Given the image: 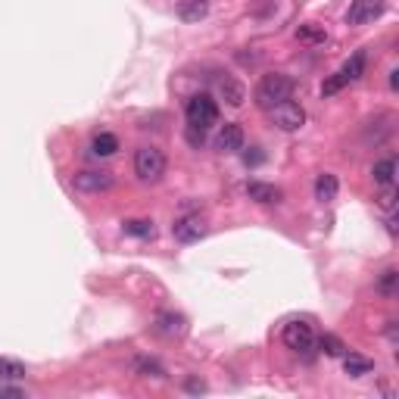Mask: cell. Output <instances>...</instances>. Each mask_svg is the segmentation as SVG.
I'll list each match as a JSON object with an SVG mask.
<instances>
[{"label": "cell", "mask_w": 399, "mask_h": 399, "mask_svg": "<svg viewBox=\"0 0 399 399\" xmlns=\"http://www.w3.org/2000/svg\"><path fill=\"white\" fill-rule=\"evenodd\" d=\"M337 190H340V181H337V175L324 172V175L315 178V200H322V203H331V200L337 197Z\"/></svg>", "instance_id": "15"}, {"label": "cell", "mask_w": 399, "mask_h": 399, "mask_svg": "<svg viewBox=\"0 0 399 399\" xmlns=\"http://www.w3.org/2000/svg\"><path fill=\"white\" fill-rule=\"evenodd\" d=\"M218 91H222V97L228 100V106H243V100H247V91H243V84L237 82V78H231V75L218 78Z\"/></svg>", "instance_id": "12"}, {"label": "cell", "mask_w": 399, "mask_h": 399, "mask_svg": "<svg viewBox=\"0 0 399 399\" xmlns=\"http://www.w3.org/2000/svg\"><path fill=\"white\" fill-rule=\"evenodd\" d=\"M72 188L78 194H103V190L112 188V175L103 169H82L72 175Z\"/></svg>", "instance_id": "6"}, {"label": "cell", "mask_w": 399, "mask_h": 399, "mask_svg": "<svg viewBox=\"0 0 399 399\" xmlns=\"http://www.w3.org/2000/svg\"><path fill=\"white\" fill-rule=\"evenodd\" d=\"M125 234L131 237H141V241H147V237L156 234V228H153V222H147V218H128V222L122 225Z\"/></svg>", "instance_id": "21"}, {"label": "cell", "mask_w": 399, "mask_h": 399, "mask_svg": "<svg viewBox=\"0 0 399 399\" xmlns=\"http://www.w3.org/2000/svg\"><path fill=\"white\" fill-rule=\"evenodd\" d=\"M290 97H294V78L284 75V72L262 75V82L256 88V103L262 110H271V106H278L281 100H290Z\"/></svg>", "instance_id": "2"}, {"label": "cell", "mask_w": 399, "mask_h": 399, "mask_svg": "<svg viewBox=\"0 0 399 399\" xmlns=\"http://www.w3.org/2000/svg\"><path fill=\"white\" fill-rule=\"evenodd\" d=\"M184 112H188V125L203 128V131H209L218 122V103L209 94H194L188 100V110Z\"/></svg>", "instance_id": "4"}, {"label": "cell", "mask_w": 399, "mask_h": 399, "mask_svg": "<svg viewBox=\"0 0 399 399\" xmlns=\"http://www.w3.org/2000/svg\"><path fill=\"white\" fill-rule=\"evenodd\" d=\"M365 66H368V57H365V50H356L352 57L347 59V63L340 66V69L334 72L331 78H324V84H322V94L324 97H334V94H340L347 84L352 82H359V78L365 75Z\"/></svg>", "instance_id": "1"}, {"label": "cell", "mask_w": 399, "mask_h": 399, "mask_svg": "<svg viewBox=\"0 0 399 399\" xmlns=\"http://www.w3.org/2000/svg\"><path fill=\"white\" fill-rule=\"evenodd\" d=\"M135 371L141 377H163V365L156 362V359H135Z\"/></svg>", "instance_id": "22"}, {"label": "cell", "mask_w": 399, "mask_h": 399, "mask_svg": "<svg viewBox=\"0 0 399 399\" xmlns=\"http://www.w3.org/2000/svg\"><path fill=\"white\" fill-rule=\"evenodd\" d=\"M209 13V0H178V16L184 22H200Z\"/></svg>", "instance_id": "13"}, {"label": "cell", "mask_w": 399, "mask_h": 399, "mask_svg": "<svg viewBox=\"0 0 399 399\" xmlns=\"http://www.w3.org/2000/svg\"><path fill=\"white\" fill-rule=\"evenodd\" d=\"M156 331L165 337H184L188 334V318L178 312H159L156 315Z\"/></svg>", "instance_id": "10"}, {"label": "cell", "mask_w": 399, "mask_h": 399, "mask_svg": "<svg viewBox=\"0 0 399 399\" xmlns=\"http://www.w3.org/2000/svg\"><path fill=\"white\" fill-rule=\"evenodd\" d=\"M381 13H384V0H352L347 10V22L365 25V22H375Z\"/></svg>", "instance_id": "9"}, {"label": "cell", "mask_w": 399, "mask_h": 399, "mask_svg": "<svg viewBox=\"0 0 399 399\" xmlns=\"http://www.w3.org/2000/svg\"><path fill=\"white\" fill-rule=\"evenodd\" d=\"M377 203H381L387 212H393V206H396V190H393V184H387V188L381 190V200H377Z\"/></svg>", "instance_id": "25"}, {"label": "cell", "mask_w": 399, "mask_h": 399, "mask_svg": "<svg viewBox=\"0 0 399 399\" xmlns=\"http://www.w3.org/2000/svg\"><path fill=\"white\" fill-rule=\"evenodd\" d=\"M116 150H119V137L110 135V131H100V135H94V141H91V153L94 156H112Z\"/></svg>", "instance_id": "18"}, {"label": "cell", "mask_w": 399, "mask_h": 399, "mask_svg": "<svg viewBox=\"0 0 399 399\" xmlns=\"http://www.w3.org/2000/svg\"><path fill=\"white\" fill-rule=\"evenodd\" d=\"M3 396H25L22 387H6V384H0V399Z\"/></svg>", "instance_id": "27"}, {"label": "cell", "mask_w": 399, "mask_h": 399, "mask_svg": "<svg viewBox=\"0 0 399 399\" xmlns=\"http://www.w3.org/2000/svg\"><path fill=\"white\" fill-rule=\"evenodd\" d=\"M247 194H250V200H256V203H278V200H281V188L265 184V181H250Z\"/></svg>", "instance_id": "14"}, {"label": "cell", "mask_w": 399, "mask_h": 399, "mask_svg": "<svg viewBox=\"0 0 399 399\" xmlns=\"http://www.w3.org/2000/svg\"><path fill=\"white\" fill-rule=\"evenodd\" d=\"M165 153L159 147H141L135 153V175L147 184H156L165 175Z\"/></svg>", "instance_id": "3"}, {"label": "cell", "mask_w": 399, "mask_h": 399, "mask_svg": "<svg viewBox=\"0 0 399 399\" xmlns=\"http://www.w3.org/2000/svg\"><path fill=\"white\" fill-rule=\"evenodd\" d=\"M371 175H375V184H381V188L393 184V178H396V156H384V159H377L375 169H371Z\"/></svg>", "instance_id": "17"}, {"label": "cell", "mask_w": 399, "mask_h": 399, "mask_svg": "<svg viewBox=\"0 0 399 399\" xmlns=\"http://www.w3.org/2000/svg\"><path fill=\"white\" fill-rule=\"evenodd\" d=\"M281 340H284V347L294 349V352H309L315 347V334H312L309 322H287L284 324Z\"/></svg>", "instance_id": "8"}, {"label": "cell", "mask_w": 399, "mask_h": 399, "mask_svg": "<svg viewBox=\"0 0 399 399\" xmlns=\"http://www.w3.org/2000/svg\"><path fill=\"white\" fill-rule=\"evenodd\" d=\"M218 150H225V153H237V150H243V128L237 122H225L222 125V131H218Z\"/></svg>", "instance_id": "11"}, {"label": "cell", "mask_w": 399, "mask_h": 399, "mask_svg": "<svg viewBox=\"0 0 399 399\" xmlns=\"http://www.w3.org/2000/svg\"><path fill=\"white\" fill-rule=\"evenodd\" d=\"M22 377H25V365L19 359H0V384L22 381Z\"/></svg>", "instance_id": "19"}, {"label": "cell", "mask_w": 399, "mask_h": 399, "mask_svg": "<svg viewBox=\"0 0 399 399\" xmlns=\"http://www.w3.org/2000/svg\"><path fill=\"white\" fill-rule=\"evenodd\" d=\"M396 281H399V271L396 269H387L381 278H377V290H381L384 296H393L396 294Z\"/></svg>", "instance_id": "24"}, {"label": "cell", "mask_w": 399, "mask_h": 399, "mask_svg": "<svg viewBox=\"0 0 399 399\" xmlns=\"http://www.w3.org/2000/svg\"><path fill=\"white\" fill-rule=\"evenodd\" d=\"M371 368H375L371 359L359 356V352H343V371H347L349 377H362V375H368Z\"/></svg>", "instance_id": "16"}, {"label": "cell", "mask_w": 399, "mask_h": 399, "mask_svg": "<svg viewBox=\"0 0 399 399\" xmlns=\"http://www.w3.org/2000/svg\"><path fill=\"white\" fill-rule=\"evenodd\" d=\"M271 122L281 131H299L306 125V110L296 103V100H281L278 106H271Z\"/></svg>", "instance_id": "5"}, {"label": "cell", "mask_w": 399, "mask_h": 399, "mask_svg": "<svg viewBox=\"0 0 399 399\" xmlns=\"http://www.w3.org/2000/svg\"><path fill=\"white\" fill-rule=\"evenodd\" d=\"M188 144L200 150V147L206 144V131H203V128H194V125H188Z\"/></svg>", "instance_id": "26"}, {"label": "cell", "mask_w": 399, "mask_h": 399, "mask_svg": "<svg viewBox=\"0 0 399 399\" xmlns=\"http://www.w3.org/2000/svg\"><path fill=\"white\" fill-rule=\"evenodd\" d=\"M322 352H324V356H331V359H340L343 352H347V347H343L340 337L324 334V337H322Z\"/></svg>", "instance_id": "23"}, {"label": "cell", "mask_w": 399, "mask_h": 399, "mask_svg": "<svg viewBox=\"0 0 399 399\" xmlns=\"http://www.w3.org/2000/svg\"><path fill=\"white\" fill-rule=\"evenodd\" d=\"M188 390H190V393H203L206 384H203V381H197V377H190V381H188Z\"/></svg>", "instance_id": "28"}, {"label": "cell", "mask_w": 399, "mask_h": 399, "mask_svg": "<svg viewBox=\"0 0 399 399\" xmlns=\"http://www.w3.org/2000/svg\"><path fill=\"white\" fill-rule=\"evenodd\" d=\"M296 38H299L303 44H324V41H328V31H324L322 25L309 22V25H299V29H296Z\"/></svg>", "instance_id": "20"}, {"label": "cell", "mask_w": 399, "mask_h": 399, "mask_svg": "<svg viewBox=\"0 0 399 399\" xmlns=\"http://www.w3.org/2000/svg\"><path fill=\"white\" fill-rule=\"evenodd\" d=\"M172 234H175V241H181V243H197L200 237L206 234V218L200 216V212H184V216L175 218Z\"/></svg>", "instance_id": "7"}]
</instances>
